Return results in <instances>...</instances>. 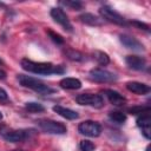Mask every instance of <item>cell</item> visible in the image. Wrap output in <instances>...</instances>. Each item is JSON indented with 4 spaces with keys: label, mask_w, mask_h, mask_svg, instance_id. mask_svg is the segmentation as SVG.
I'll return each mask as SVG.
<instances>
[{
    "label": "cell",
    "mask_w": 151,
    "mask_h": 151,
    "mask_svg": "<svg viewBox=\"0 0 151 151\" xmlns=\"http://www.w3.org/2000/svg\"><path fill=\"white\" fill-rule=\"evenodd\" d=\"M21 67L25 71L35 74H52V73H64V68L61 66H54L51 63H37L29 59L21 60Z\"/></svg>",
    "instance_id": "1"
},
{
    "label": "cell",
    "mask_w": 151,
    "mask_h": 151,
    "mask_svg": "<svg viewBox=\"0 0 151 151\" xmlns=\"http://www.w3.org/2000/svg\"><path fill=\"white\" fill-rule=\"evenodd\" d=\"M18 79H19V83L25 86V87H28L40 94H52L55 92L54 88L50 87L48 85H45L42 81L35 79V78H32V77H28V76H24V74H20L18 76Z\"/></svg>",
    "instance_id": "2"
},
{
    "label": "cell",
    "mask_w": 151,
    "mask_h": 151,
    "mask_svg": "<svg viewBox=\"0 0 151 151\" xmlns=\"http://www.w3.org/2000/svg\"><path fill=\"white\" fill-rule=\"evenodd\" d=\"M37 123H38L39 127L46 133L64 134V133L67 132L66 126L60 122H55V120H52V119H39Z\"/></svg>",
    "instance_id": "3"
},
{
    "label": "cell",
    "mask_w": 151,
    "mask_h": 151,
    "mask_svg": "<svg viewBox=\"0 0 151 151\" xmlns=\"http://www.w3.org/2000/svg\"><path fill=\"white\" fill-rule=\"evenodd\" d=\"M76 101L80 105H88L96 109H100L104 105V100L99 94H91V93H83L76 98Z\"/></svg>",
    "instance_id": "4"
},
{
    "label": "cell",
    "mask_w": 151,
    "mask_h": 151,
    "mask_svg": "<svg viewBox=\"0 0 151 151\" xmlns=\"http://www.w3.org/2000/svg\"><path fill=\"white\" fill-rule=\"evenodd\" d=\"M78 131L87 137H98L101 133V126L93 120H85L79 124Z\"/></svg>",
    "instance_id": "5"
},
{
    "label": "cell",
    "mask_w": 151,
    "mask_h": 151,
    "mask_svg": "<svg viewBox=\"0 0 151 151\" xmlns=\"http://www.w3.org/2000/svg\"><path fill=\"white\" fill-rule=\"evenodd\" d=\"M99 14H100L105 20H107V21H110V22H113V24H116V25H120V26L126 25L125 19H124L118 12L113 11V9H112L111 7H109V6H103V7H100V8H99Z\"/></svg>",
    "instance_id": "6"
},
{
    "label": "cell",
    "mask_w": 151,
    "mask_h": 151,
    "mask_svg": "<svg viewBox=\"0 0 151 151\" xmlns=\"http://www.w3.org/2000/svg\"><path fill=\"white\" fill-rule=\"evenodd\" d=\"M90 76L92 79H94L96 81H99V83H112L114 80H117V76L107 70H104V68H92L90 71Z\"/></svg>",
    "instance_id": "7"
},
{
    "label": "cell",
    "mask_w": 151,
    "mask_h": 151,
    "mask_svg": "<svg viewBox=\"0 0 151 151\" xmlns=\"http://www.w3.org/2000/svg\"><path fill=\"white\" fill-rule=\"evenodd\" d=\"M51 17L53 18V20L55 22H58L60 26H63V28L65 31H68V32H72V25L66 15V13L59 8V7H54L51 9Z\"/></svg>",
    "instance_id": "8"
},
{
    "label": "cell",
    "mask_w": 151,
    "mask_h": 151,
    "mask_svg": "<svg viewBox=\"0 0 151 151\" xmlns=\"http://www.w3.org/2000/svg\"><path fill=\"white\" fill-rule=\"evenodd\" d=\"M119 38H120V42L125 47L134 50V51H144V45L139 40H137L136 38H133L131 35H127V34H122Z\"/></svg>",
    "instance_id": "9"
},
{
    "label": "cell",
    "mask_w": 151,
    "mask_h": 151,
    "mask_svg": "<svg viewBox=\"0 0 151 151\" xmlns=\"http://www.w3.org/2000/svg\"><path fill=\"white\" fill-rule=\"evenodd\" d=\"M127 66L132 70H136V71H142L145 68V65H146V61L144 58L142 57H138V55H127L126 59H125Z\"/></svg>",
    "instance_id": "10"
},
{
    "label": "cell",
    "mask_w": 151,
    "mask_h": 151,
    "mask_svg": "<svg viewBox=\"0 0 151 151\" xmlns=\"http://www.w3.org/2000/svg\"><path fill=\"white\" fill-rule=\"evenodd\" d=\"M26 137H27V133L24 130H12V131H8V132L4 133V138L7 142H11V143L22 142V140L26 139Z\"/></svg>",
    "instance_id": "11"
},
{
    "label": "cell",
    "mask_w": 151,
    "mask_h": 151,
    "mask_svg": "<svg viewBox=\"0 0 151 151\" xmlns=\"http://www.w3.org/2000/svg\"><path fill=\"white\" fill-rule=\"evenodd\" d=\"M126 88L136 94H145L150 91L149 85L143 84V83H138V81H129L126 84Z\"/></svg>",
    "instance_id": "12"
},
{
    "label": "cell",
    "mask_w": 151,
    "mask_h": 151,
    "mask_svg": "<svg viewBox=\"0 0 151 151\" xmlns=\"http://www.w3.org/2000/svg\"><path fill=\"white\" fill-rule=\"evenodd\" d=\"M105 94L107 97V99L110 100V103L112 105H116V106H122L126 103V99L117 91H113V90H105Z\"/></svg>",
    "instance_id": "13"
},
{
    "label": "cell",
    "mask_w": 151,
    "mask_h": 151,
    "mask_svg": "<svg viewBox=\"0 0 151 151\" xmlns=\"http://www.w3.org/2000/svg\"><path fill=\"white\" fill-rule=\"evenodd\" d=\"M53 111L57 112L59 116H61V117L68 119V120L77 119V118L79 117V114H78L76 111H73V110H71V109H67V107H64V106H60V105L53 106Z\"/></svg>",
    "instance_id": "14"
},
{
    "label": "cell",
    "mask_w": 151,
    "mask_h": 151,
    "mask_svg": "<svg viewBox=\"0 0 151 151\" xmlns=\"http://www.w3.org/2000/svg\"><path fill=\"white\" fill-rule=\"evenodd\" d=\"M60 86L66 90H78L81 87V81L77 78H64L60 80Z\"/></svg>",
    "instance_id": "15"
},
{
    "label": "cell",
    "mask_w": 151,
    "mask_h": 151,
    "mask_svg": "<svg viewBox=\"0 0 151 151\" xmlns=\"http://www.w3.org/2000/svg\"><path fill=\"white\" fill-rule=\"evenodd\" d=\"M79 19L83 22H85L87 25H91V26H100L103 24V21L98 17H96L94 14H91V13H84L79 17Z\"/></svg>",
    "instance_id": "16"
},
{
    "label": "cell",
    "mask_w": 151,
    "mask_h": 151,
    "mask_svg": "<svg viewBox=\"0 0 151 151\" xmlns=\"http://www.w3.org/2000/svg\"><path fill=\"white\" fill-rule=\"evenodd\" d=\"M94 58H96V60L101 65V66H105V65H107L109 63H110V58H109V55L105 53V52H103V51H94Z\"/></svg>",
    "instance_id": "17"
},
{
    "label": "cell",
    "mask_w": 151,
    "mask_h": 151,
    "mask_svg": "<svg viewBox=\"0 0 151 151\" xmlns=\"http://www.w3.org/2000/svg\"><path fill=\"white\" fill-rule=\"evenodd\" d=\"M109 118L117 123V124H123L125 120H126V116L123 113V112H119V111H113V112H110L109 114Z\"/></svg>",
    "instance_id": "18"
},
{
    "label": "cell",
    "mask_w": 151,
    "mask_h": 151,
    "mask_svg": "<svg viewBox=\"0 0 151 151\" xmlns=\"http://www.w3.org/2000/svg\"><path fill=\"white\" fill-rule=\"evenodd\" d=\"M26 110L32 112V113H37V112H42L45 110V107L40 104V103H35V101H29V103H26L25 105Z\"/></svg>",
    "instance_id": "19"
},
{
    "label": "cell",
    "mask_w": 151,
    "mask_h": 151,
    "mask_svg": "<svg viewBox=\"0 0 151 151\" xmlns=\"http://www.w3.org/2000/svg\"><path fill=\"white\" fill-rule=\"evenodd\" d=\"M150 123H151V118H150L149 112L143 113V114H142L140 117H138V119H137V125H138L139 127L150 126Z\"/></svg>",
    "instance_id": "20"
},
{
    "label": "cell",
    "mask_w": 151,
    "mask_h": 151,
    "mask_svg": "<svg viewBox=\"0 0 151 151\" xmlns=\"http://www.w3.org/2000/svg\"><path fill=\"white\" fill-rule=\"evenodd\" d=\"M66 55H67L68 59L74 60V61H81L84 59L83 54L80 52H78V51H74V50H67L66 51Z\"/></svg>",
    "instance_id": "21"
},
{
    "label": "cell",
    "mask_w": 151,
    "mask_h": 151,
    "mask_svg": "<svg viewBox=\"0 0 151 151\" xmlns=\"http://www.w3.org/2000/svg\"><path fill=\"white\" fill-rule=\"evenodd\" d=\"M127 111L132 114H143V113L150 112V107L149 106H134V107L129 109Z\"/></svg>",
    "instance_id": "22"
},
{
    "label": "cell",
    "mask_w": 151,
    "mask_h": 151,
    "mask_svg": "<svg viewBox=\"0 0 151 151\" xmlns=\"http://www.w3.org/2000/svg\"><path fill=\"white\" fill-rule=\"evenodd\" d=\"M79 149L80 151H93L94 150V144L90 140H81L79 144Z\"/></svg>",
    "instance_id": "23"
},
{
    "label": "cell",
    "mask_w": 151,
    "mask_h": 151,
    "mask_svg": "<svg viewBox=\"0 0 151 151\" xmlns=\"http://www.w3.org/2000/svg\"><path fill=\"white\" fill-rule=\"evenodd\" d=\"M63 4L72 9H76V11H79L83 8V4L80 1H76V0H68V1H63Z\"/></svg>",
    "instance_id": "24"
},
{
    "label": "cell",
    "mask_w": 151,
    "mask_h": 151,
    "mask_svg": "<svg viewBox=\"0 0 151 151\" xmlns=\"http://www.w3.org/2000/svg\"><path fill=\"white\" fill-rule=\"evenodd\" d=\"M47 33L50 34L51 39H52L54 42H57V44H64V39H63L61 35H59V34H57V33H54V32H52V31H47Z\"/></svg>",
    "instance_id": "25"
},
{
    "label": "cell",
    "mask_w": 151,
    "mask_h": 151,
    "mask_svg": "<svg viewBox=\"0 0 151 151\" xmlns=\"http://www.w3.org/2000/svg\"><path fill=\"white\" fill-rule=\"evenodd\" d=\"M131 24H132V25H134V26H137V27H138V28H140V29L149 31V25H146V24H143V22H139V21H132Z\"/></svg>",
    "instance_id": "26"
},
{
    "label": "cell",
    "mask_w": 151,
    "mask_h": 151,
    "mask_svg": "<svg viewBox=\"0 0 151 151\" xmlns=\"http://www.w3.org/2000/svg\"><path fill=\"white\" fill-rule=\"evenodd\" d=\"M7 99H8V94H7V92H6L4 88L0 87V100H7Z\"/></svg>",
    "instance_id": "27"
},
{
    "label": "cell",
    "mask_w": 151,
    "mask_h": 151,
    "mask_svg": "<svg viewBox=\"0 0 151 151\" xmlns=\"http://www.w3.org/2000/svg\"><path fill=\"white\" fill-rule=\"evenodd\" d=\"M5 78H6V72L0 68V79H5Z\"/></svg>",
    "instance_id": "28"
},
{
    "label": "cell",
    "mask_w": 151,
    "mask_h": 151,
    "mask_svg": "<svg viewBox=\"0 0 151 151\" xmlns=\"http://www.w3.org/2000/svg\"><path fill=\"white\" fill-rule=\"evenodd\" d=\"M12 151H24V150H20V149H17V150H12Z\"/></svg>",
    "instance_id": "29"
},
{
    "label": "cell",
    "mask_w": 151,
    "mask_h": 151,
    "mask_svg": "<svg viewBox=\"0 0 151 151\" xmlns=\"http://www.w3.org/2000/svg\"><path fill=\"white\" fill-rule=\"evenodd\" d=\"M1 119H2V113L0 112V120H1Z\"/></svg>",
    "instance_id": "30"
},
{
    "label": "cell",
    "mask_w": 151,
    "mask_h": 151,
    "mask_svg": "<svg viewBox=\"0 0 151 151\" xmlns=\"http://www.w3.org/2000/svg\"><path fill=\"white\" fill-rule=\"evenodd\" d=\"M0 64H2V60H1V59H0Z\"/></svg>",
    "instance_id": "31"
}]
</instances>
